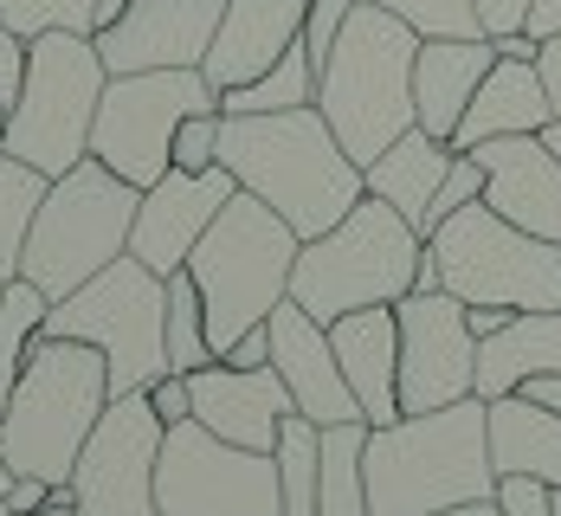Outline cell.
Instances as JSON below:
<instances>
[{"label":"cell","mask_w":561,"mask_h":516,"mask_svg":"<svg viewBox=\"0 0 561 516\" xmlns=\"http://www.w3.org/2000/svg\"><path fill=\"white\" fill-rule=\"evenodd\" d=\"M220 169L259 194L297 239L330 232L368 194L362 162L336 142L317 104L265 116H220Z\"/></svg>","instance_id":"obj_1"},{"label":"cell","mask_w":561,"mask_h":516,"mask_svg":"<svg viewBox=\"0 0 561 516\" xmlns=\"http://www.w3.org/2000/svg\"><path fill=\"white\" fill-rule=\"evenodd\" d=\"M368 516H439L451 504L497 497L491 465V401L465 394L433 413H400L368 433L362 452Z\"/></svg>","instance_id":"obj_2"},{"label":"cell","mask_w":561,"mask_h":516,"mask_svg":"<svg viewBox=\"0 0 561 516\" xmlns=\"http://www.w3.org/2000/svg\"><path fill=\"white\" fill-rule=\"evenodd\" d=\"M413 58H420V33L407 20H393L388 7L355 0V13L336 33L330 58L317 65V111H323V123L336 129V142L362 169L388 142H400L407 129H420Z\"/></svg>","instance_id":"obj_3"},{"label":"cell","mask_w":561,"mask_h":516,"mask_svg":"<svg viewBox=\"0 0 561 516\" xmlns=\"http://www.w3.org/2000/svg\"><path fill=\"white\" fill-rule=\"evenodd\" d=\"M104 406H111V362L91 343L39 336L7 406H0V459H7V471L71 484L78 452H84Z\"/></svg>","instance_id":"obj_4"},{"label":"cell","mask_w":561,"mask_h":516,"mask_svg":"<svg viewBox=\"0 0 561 516\" xmlns=\"http://www.w3.org/2000/svg\"><path fill=\"white\" fill-rule=\"evenodd\" d=\"M297 245H304V239L284 227L259 194H245V187L220 207V220L201 232V245L187 252V265H181V272L201 285L214 362H220L245 330L272 323V310L290 297Z\"/></svg>","instance_id":"obj_5"},{"label":"cell","mask_w":561,"mask_h":516,"mask_svg":"<svg viewBox=\"0 0 561 516\" xmlns=\"http://www.w3.org/2000/svg\"><path fill=\"white\" fill-rule=\"evenodd\" d=\"M420 259H426V232L413 227L400 207L362 194L330 232L297 245L290 297L317 323H336V317L368 310V303H400L413 290V278H420Z\"/></svg>","instance_id":"obj_6"},{"label":"cell","mask_w":561,"mask_h":516,"mask_svg":"<svg viewBox=\"0 0 561 516\" xmlns=\"http://www.w3.org/2000/svg\"><path fill=\"white\" fill-rule=\"evenodd\" d=\"M142 187H129L116 169H104L98 156H84L78 169H65L39 200V220L26 232V259L20 278L39 285L46 297H71L78 285H91L104 265H116L129 252V227H136Z\"/></svg>","instance_id":"obj_7"},{"label":"cell","mask_w":561,"mask_h":516,"mask_svg":"<svg viewBox=\"0 0 561 516\" xmlns=\"http://www.w3.org/2000/svg\"><path fill=\"white\" fill-rule=\"evenodd\" d=\"M39 336L91 343L111 362V394L156 388L162 375H174L169 368V278L149 272L136 252H123L91 285L58 297L53 310H46Z\"/></svg>","instance_id":"obj_8"},{"label":"cell","mask_w":561,"mask_h":516,"mask_svg":"<svg viewBox=\"0 0 561 516\" xmlns=\"http://www.w3.org/2000/svg\"><path fill=\"white\" fill-rule=\"evenodd\" d=\"M111 84V65L98 53L91 33H39L26 39V84L7 123V156H20L39 174H65L91 156V123L98 98Z\"/></svg>","instance_id":"obj_9"},{"label":"cell","mask_w":561,"mask_h":516,"mask_svg":"<svg viewBox=\"0 0 561 516\" xmlns=\"http://www.w3.org/2000/svg\"><path fill=\"white\" fill-rule=\"evenodd\" d=\"M426 252L439 259V290L458 303H497V310H561V245L510 227L484 200L458 207L426 232Z\"/></svg>","instance_id":"obj_10"},{"label":"cell","mask_w":561,"mask_h":516,"mask_svg":"<svg viewBox=\"0 0 561 516\" xmlns=\"http://www.w3.org/2000/svg\"><path fill=\"white\" fill-rule=\"evenodd\" d=\"M201 111H220V84L187 65V71H111L98 123H91V156L116 169L129 187H156L174 169V129Z\"/></svg>","instance_id":"obj_11"},{"label":"cell","mask_w":561,"mask_h":516,"mask_svg":"<svg viewBox=\"0 0 561 516\" xmlns=\"http://www.w3.org/2000/svg\"><path fill=\"white\" fill-rule=\"evenodd\" d=\"M156 516H284L278 459L232 446L201 420H181L162 433Z\"/></svg>","instance_id":"obj_12"},{"label":"cell","mask_w":561,"mask_h":516,"mask_svg":"<svg viewBox=\"0 0 561 516\" xmlns=\"http://www.w3.org/2000/svg\"><path fill=\"white\" fill-rule=\"evenodd\" d=\"M162 420L149 406V388L111 394L98 413L78 471H71V497L84 516H156V465H162Z\"/></svg>","instance_id":"obj_13"},{"label":"cell","mask_w":561,"mask_h":516,"mask_svg":"<svg viewBox=\"0 0 561 516\" xmlns=\"http://www.w3.org/2000/svg\"><path fill=\"white\" fill-rule=\"evenodd\" d=\"M400 317V413H433L478 394V336L451 290H407Z\"/></svg>","instance_id":"obj_14"},{"label":"cell","mask_w":561,"mask_h":516,"mask_svg":"<svg viewBox=\"0 0 561 516\" xmlns=\"http://www.w3.org/2000/svg\"><path fill=\"white\" fill-rule=\"evenodd\" d=\"M226 0H123L111 26H98V53L111 71H187L220 33Z\"/></svg>","instance_id":"obj_15"},{"label":"cell","mask_w":561,"mask_h":516,"mask_svg":"<svg viewBox=\"0 0 561 516\" xmlns=\"http://www.w3.org/2000/svg\"><path fill=\"white\" fill-rule=\"evenodd\" d=\"M239 194V181L226 169H169L156 187H142V207H136V227H129V252L149 265V272H162L174 278L181 265H187V252L201 245V232L220 220V207Z\"/></svg>","instance_id":"obj_16"},{"label":"cell","mask_w":561,"mask_h":516,"mask_svg":"<svg viewBox=\"0 0 561 516\" xmlns=\"http://www.w3.org/2000/svg\"><path fill=\"white\" fill-rule=\"evenodd\" d=\"M272 368L290 388V406L317 426H342V420H362V406L342 381V362L330 348V323H317L297 297H284L272 310Z\"/></svg>","instance_id":"obj_17"},{"label":"cell","mask_w":561,"mask_h":516,"mask_svg":"<svg viewBox=\"0 0 561 516\" xmlns=\"http://www.w3.org/2000/svg\"><path fill=\"white\" fill-rule=\"evenodd\" d=\"M484 162V207L510 227L561 245V156L542 136H491L471 149Z\"/></svg>","instance_id":"obj_18"},{"label":"cell","mask_w":561,"mask_h":516,"mask_svg":"<svg viewBox=\"0 0 561 516\" xmlns=\"http://www.w3.org/2000/svg\"><path fill=\"white\" fill-rule=\"evenodd\" d=\"M187 394H194V420L207 433H220L232 446H252V452H272L278 446V426L290 406V388L278 381V368H232V362H207L187 375Z\"/></svg>","instance_id":"obj_19"},{"label":"cell","mask_w":561,"mask_h":516,"mask_svg":"<svg viewBox=\"0 0 561 516\" xmlns=\"http://www.w3.org/2000/svg\"><path fill=\"white\" fill-rule=\"evenodd\" d=\"M330 348L342 362V381L362 406L368 426H393L400 420V317L393 303H368L330 323Z\"/></svg>","instance_id":"obj_20"},{"label":"cell","mask_w":561,"mask_h":516,"mask_svg":"<svg viewBox=\"0 0 561 516\" xmlns=\"http://www.w3.org/2000/svg\"><path fill=\"white\" fill-rule=\"evenodd\" d=\"M304 7L310 0H226L220 33L201 58V71L232 91V84H252L259 71H272L297 39H304Z\"/></svg>","instance_id":"obj_21"},{"label":"cell","mask_w":561,"mask_h":516,"mask_svg":"<svg viewBox=\"0 0 561 516\" xmlns=\"http://www.w3.org/2000/svg\"><path fill=\"white\" fill-rule=\"evenodd\" d=\"M497 65V46L491 39H420V58H413V111H420V129L451 142V129L465 123L484 71Z\"/></svg>","instance_id":"obj_22"},{"label":"cell","mask_w":561,"mask_h":516,"mask_svg":"<svg viewBox=\"0 0 561 516\" xmlns=\"http://www.w3.org/2000/svg\"><path fill=\"white\" fill-rule=\"evenodd\" d=\"M549 116H556V104H549L542 71L523 65V58H497V65L484 71V84H478L465 123L451 129V149H478V142H491V136H542Z\"/></svg>","instance_id":"obj_23"},{"label":"cell","mask_w":561,"mask_h":516,"mask_svg":"<svg viewBox=\"0 0 561 516\" xmlns=\"http://www.w3.org/2000/svg\"><path fill=\"white\" fill-rule=\"evenodd\" d=\"M536 375H561V310H516L497 336L478 343V401L516 394Z\"/></svg>","instance_id":"obj_24"},{"label":"cell","mask_w":561,"mask_h":516,"mask_svg":"<svg viewBox=\"0 0 561 516\" xmlns=\"http://www.w3.org/2000/svg\"><path fill=\"white\" fill-rule=\"evenodd\" d=\"M491 465L497 478H549L561 484V413L529 394H497L491 401Z\"/></svg>","instance_id":"obj_25"},{"label":"cell","mask_w":561,"mask_h":516,"mask_svg":"<svg viewBox=\"0 0 561 516\" xmlns=\"http://www.w3.org/2000/svg\"><path fill=\"white\" fill-rule=\"evenodd\" d=\"M446 169H451V142L426 136V129H407V136L388 142L362 174H368V194H375V200L400 207L413 227L426 232V207H433V194H439Z\"/></svg>","instance_id":"obj_26"},{"label":"cell","mask_w":561,"mask_h":516,"mask_svg":"<svg viewBox=\"0 0 561 516\" xmlns=\"http://www.w3.org/2000/svg\"><path fill=\"white\" fill-rule=\"evenodd\" d=\"M368 420H342L323 426V478H317V516H368V478H362V452H368Z\"/></svg>","instance_id":"obj_27"},{"label":"cell","mask_w":561,"mask_h":516,"mask_svg":"<svg viewBox=\"0 0 561 516\" xmlns=\"http://www.w3.org/2000/svg\"><path fill=\"white\" fill-rule=\"evenodd\" d=\"M297 104H317V58L304 53V39L272 71H259L252 84L220 91V116H265V111H297Z\"/></svg>","instance_id":"obj_28"},{"label":"cell","mask_w":561,"mask_h":516,"mask_svg":"<svg viewBox=\"0 0 561 516\" xmlns=\"http://www.w3.org/2000/svg\"><path fill=\"white\" fill-rule=\"evenodd\" d=\"M53 174L26 169L20 156L0 149V278H20V259H26V232L39 220V200H46Z\"/></svg>","instance_id":"obj_29"},{"label":"cell","mask_w":561,"mask_h":516,"mask_svg":"<svg viewBox=\"0 0 561 516\" xmlns=\"http://www.w3.org/2000/svg\"><path fill=\"white\" fill-rule=\"evenodd\" d=\"M278 491H284V516H317V478H323V426L304 413H284L278 426Z\"/></svg>","instance_id":"obj_30"},{"label":"cell","mask_w":561,"mask_h":516,"mask_svg":"<svg viewBox=\"0 0 561 516\" xmlns=\"http://www.w3.org/2000/svg\"><path fill=\"white\" fill-rule=\"evenodd\" d=\"M46 310H53V297L39 285H26V278L0 285V406L13 394V381H20L33 343H39V330H46Z\"/></svg>","instance_id":"obj_31"},{"label":"cell","mask_w":561,"mask_h":516,"mask_svg":"<svg viewBox=\"0 0 561 516\" xmlns=\"http://www.w3.org/2000/svg\"><path fill=\"white\" fill-rule=\"evenodd\" d=\"M214 362V343H207V303H201V285L187 272L169 278V368L174 375H194Z\"/></svg>","instance_id":"obj_32"},{"label":"cell","mask_w":561,"mask_h":516,"mask_svg":"<svg viewBox=\"0 0 561 516\" xmlns=\"http://www.w3.org/2000/svg\"><path fill=\"white\" fill-rule=\"evenodd\" d=\"M0 26L20 39L39 33H98V0H0Z\"/></svg>","instance_id":"obj_33"},{"label":"cell","mask_w":561,"mask_h":516,"mask_svg":"<svg viewBox=\"0 0 561 516\" xmlns=\"http://www.w3.org/2000/svg\"><path fill=\"white\" fill-rule=\"evenodd\" d=\"M393 20H407L420 39H491L478 20V0H375Z\"/></svg>","instance_id":"obj_34"},{"label":"cell","mask_w":561,"mask_h":516,"mask_svg":"<svg viewBox=\"0 0 561 516\" xmlns=\"http://www.w3.org/2000/svg\"><path fill=\"white\" fill-rule=\"evenodd\" d=\"M471 200H484V162L471 156V149H451V169L439 181V194H433V207H426V232L451 220L458 207H471Z\"/></svg>","instance_id":"obj_35"},{"label":"cell","mask_w":561,"mask_h":516,"mask_svg":"<svg viewBox=\"0 0 561 516\" xmlns=\"http://www.w3.org/2000/svg\"><path fill=\"white\" fill-rule=\"evenodd\" d=\"M174 169H220V111H201L174 129Z\"/></svg>","instance_id":"obj_36"},{"label":"cell","mask_w":561,"mask_h":516,"mask_svg":"<svg viewBox=\"0 0 561 516\" xmlns=\"http://www.w3.org/2000/svg\"><path fill=\"white\" fill-rule=\"evenodd\" d=\"M348 13H355V0H310L304 7V53L317 58H330V46H336V33L348 26Z\"/></svg>","instance_id":"obj_37"},{"label":"cell","mask_w":561,"mask_h":516,"mask_svg":"<svg viewBox=\"0 0 561 516\" xmlns=\"http://www.w3.org/2000/svg\"><path fill=\"white\" fill-rule=\"evenodd\" d=\"M549 497H556V484H549V478H523V471L497 478V511H504V516H556V511H549Z\"/></svg>","instance_id":"obj_38"},{"label":"cell","mask_w":561,"mask_h":516,"mask_svg":"<svg viewBox=\"0 0 561 516\" xmlns=\"http://www.w3.org/2000/svg\"><path fill=\"white\" fill-rule=\"evenodd\" d=\"M20 84H26V39L0 26V142H7L13 104H20Z\"/></svg>","instance_id":"obj_39"},{"label":"cell","mask_w":561,"mask_h":516,"mask_svg":"<svg viewBox=\"0 0 561 516\" xmlns=\"http://www.w3.org/2000/svg\"><path fill=\"white\" fill-rule=\"evenodd\" d=\"M149 406H156V420H162V426H181V420H194V394H187V375H162V381L149 388Z\"/></svg>","instance_id":"obj_40"},{"label":"cell","mask_w":561,"mask_h":516,"mask_svg":"<svg viewBox=\"0 0 561 516\" xmlns=\"http://www.w3.org/2000/svg\"><path fill=\"white\" fill-rule=\"evenodd\" d=\"M529 7H536V0H478V20H484V33L497 39V33H523Z\"/></svg>","instance_id":"obj_41"},{"label":"cell","mask_w":561,"mask_h":516,"mask_svg":"<svg viewBox=\"0 0 561 516\" xmlns=\"http://www.w3.org/2000/svg\"><path fill=\"white\" fill-rule=\"evenodd\" d=\"M53 491H58V484H46V478H13L0 504H7L13 516H33V511H46V504H53Z\"/></svg>","instance_id":"obj_42"},{"label":"cell","mask_w":561,"mask_h":516,"mask_svg":"<svg viewBox=\"0 0 561 516\" xmlns=\"http://www.w3.org/2000/svg\"><path fill=\"white\" fill-rule=\"evenodd\" d=\"M220 362H232V368H265V362H272V323L245 330V336H239V343L220 355Z\"/></svg>","instance_id":"obj_43"},{"label":"cell","mask_w":561,"mask_h":516,"mask_svg":"<svg viewBox=\"0 0 561 516\" xmlns=\"http://www.w3.org/2000/svg\"><path fill=\"white\" fill-rule=\"evenodd\" d=\"M510 317H516V310H497V303H465V323H471V336H478V343H484V336H497Z\"/></svg>","instance_id":"obj_44"},{"label":"cell","mask_w":561,"mask_h":516,"mask_svg":"<svg viewBox=\"0 0 561 516\" xmlns=\"http://www.w3.org/2000/svg\"><path fill=\"white\" fill-rule=\"evenodd\" d=\"M536 71H542V84H549V104H556V116H561V33H556V39H542Z\"/></svg>","instance_id":"obj_45"},{"label":"cell","mask_w":561,"mask_h":516,"mask_svg":"<svg viewBox=\"0 0 561 516\" xmlns=\"http://www.w3.org/2000/svg\"><path fill=\"white\" fill-rule=\"evenodd\" d=\"M491 46H497V58H523V65L542 58V39H536V33H497Z\"/></svg>","instance_id":"obj_46"},{"label":"cell","mask_w":561,"mask_h":516,"mask_svg":"<svg viewBox=\"0 0 561 516\" xmlns=\"http://www.w3.org/2000/svg\"><path fill=\"white\" fill-rule=\"evenodd\" d=\"M523 33L556 39V33H561V0H536V7H529V20H523Z\"/></svg>","instance_id":"obj_47"},{"label":"cell","mask_w":561,"mask_h":516,"mask_svg":"<svg viewBox=\"0 0 561 516\" xmlns=\"http://www.w3.org/2000/svg\"><path fill=\"white\" fill-rule=\"evenodd\" d=\"M516 394H529V401H542V406H556L561 413V375H536V381H523Z\"/></svg>","instance_id":"obj_48"},{"label":"cell","mask_w":561,"mask_h":516,"mask_svg":"<svg viewBox=\"0 0 561 516\" xmlns=\"http://www.w3.org/2000/svg\"><path fill=\"white\" fill-rule=\"evenodd\" d=\"M33 516H84V511H78L71 484H58V491H53V504H46V511H33Z\"/></svg>","instance_id":"obj_49"},{"label":"cell","mask_w":561,"mask_h":516,"mask_svg":"<svg viewBox=\"0 0 561 516\" xmlns=\"http://www.w3.org/2000/svg\"><path fill=\"white\" fill-rule=\"evenodd\" d=\"M439 516H504V511H497V497H478V504H451Z\"/></svg>","instance_id":"obj_50"},{"label":"cell","mask_w":561,"mask_h":516,"mask_svg":"<svg viewBox=\"0 0 561 516\" xmlns=\"http://www.w3.org/2000/svg\"><path fill=\"white\" fill-rule=\"evenodd\" d=\"M116 13H123V0H98V26H111Z\"/></svg>","instance_id":"obj_51"},{"label":"cell","mask_w":561,"mask_h":516,"mask_svg":"<svg viewBox=\"0 0 561 516\" xmlns=\"http://www.w3.org/2000/svg\"><path fill=\"white\" fill-rule=\"evenodd\" d=\"M542 142H549V149L561 156V116H549V129H542Z\"/></svg>","instance_id":"obj_52"},{"label":"cell","mask_w":561,"mask_h":516,"mask_svg":"<svg viewBox=\"0 0 561 516\" xmlns=\"http://www.w3.org/2000/svg\"><path fill=\"white\" fill-rule=\"evenodd\" d=\"M7 484H13V471H7V459H0V497H7Z\"/></svg>","instance_id":"obj_53"},{"label":"cell","mask_w":561,"mask_h":516,"mask_svg":"<svg viewBox=\"0 0 561 516\" xmlns=\"http://www.w3.org/2000/svg\"><path fill=\"white\" fill-rule=\"evenodd\" d=\"M549 511H556V516H561V484H556V497H549Z\"/></svg>","instance_id":"obj_54"},{"label":"cell","mask_w":561,"mask_h":516,"mask_svg":"<svg viewBox=\"0 0 561 516\" xmlns=\"http://www.w3.org/2000/svg\"><path fill=\"white\" fill-rule=\"evenodd\" d=\"M0 516H13V511H7V504H0Z\"/></svg>","instance_id":"obj_55"},{"label":"cell","mask_w":561,"mask_h":516,"mask_svg":"<svg viewBox=\"0 0 561 516\" xmlns=\"http://www.w3.org/2000/svg\"><path fill=\"white\" fill-rule=\"evenodd\" d=\"M0 285H7V278H0Z\"/></svg>","instance_id":"obj_56"}]
</instances>
